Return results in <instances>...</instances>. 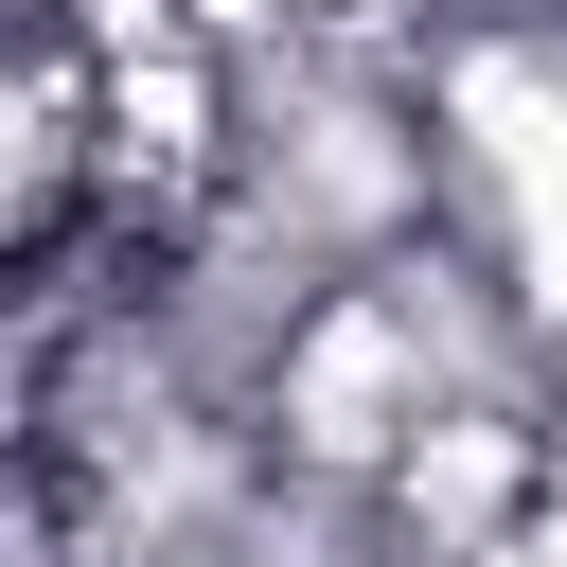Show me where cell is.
Returning <instances> with one entry per match:
<instances>
[{
    "label": "cell",
    "instance_id": "1",
    "mask_svg": "<svg viewBox=\"0 0 567 567\" xmlns=\"http://www.w3.org/2000/svg\"><path fill=\"white\" fill-rule=\"evenodd\" d=\"M177 567H248V549H177Z\"/></svg>",
    "mask_w": 567,
    "mask_h": 567
}]
</instances>
